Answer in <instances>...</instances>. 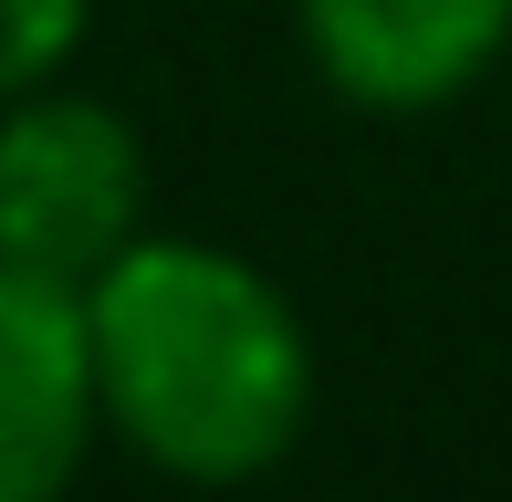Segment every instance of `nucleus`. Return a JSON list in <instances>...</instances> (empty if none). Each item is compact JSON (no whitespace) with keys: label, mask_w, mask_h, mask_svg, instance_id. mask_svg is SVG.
Instances as JSON below:
<instances>
[{"label":"nucleus","mask_w":512,"mask_h":502,"mask_svg":"<svg viewBox=\"0 0 512 502\" xmlns=\"http://www.w3.org/2000/svg\"><path fill=\"white\" fill-rule=\"evenodd\" d=\"M293 32L356 116H439L512 53V0H293Z\"/></svg>","instance_id":"7ed1b4c3"},{"label":"nucleus","mask_w":512,"mask_h":502,"mask_svg":"<svg viewBox=\"0 0 512 502\" xmlns=\"http://www.w3.org/2000/svg\"><path fill=\"white\" fill-rule=\"evenodd\" d=\"M95 0H0V105H21L32 84H53L74 63Z\"/></svg>","instance_id":"39448f33"},{"label":"nucleus","mask_w":512,"mask_h":502,"mask_svg":"<svg viewBox=\"0 0 512 502\" xmlns=\"http://www.w3.org/2000/svg\"><path fill=\"white\" fill-rule=\"evenodd\" d=\"M95 450L84 293L0 262V502H63Z\"/></svg>","instance_id":"20e7f679"},{"label":"nucleus","mask_w":512,"mask_h":502,"mask_svg":"<svg viewBox=\"0 0 512 502\" xmlns=\"http://www.w3.org/2000/svg\"><path fill=\"white\" fill-rule=\"evenodd\" d=\"M84 367H95V429L199 492L262 482L314 419L304 314L230 241L136 231L84 283Z\"/></svg>","instance_id":"f257e3e1"},{"label":"nucleus","mask_w":512,"mask_h":502,"mask_svg":"<svg viewBox=\"0 0 512 502\" xmlns=\"http://www.w3.org/2000/svg\"><path fill=\"white\" fill-rule=\"evenodd\" d=\"M147 210V147L105 95L32 84L0 105V262L42 283H95L115 251L136 241Z\"/></svg>","instance_id":"f03ea898"}]
</instances>
